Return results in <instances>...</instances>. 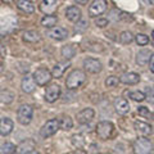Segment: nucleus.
<instances>
[{"label":"nucleus","instance_id":"c03bdc74","mask_svg":"<svg viewBox=\"0 0 154 154\" xmlns=\"http://www.w3.org/2000/svg\"><path fill=\"white\" fill-rule=\"evenodd\" d=\"M26 154H40V153H37L36 150H32V152H30V153H26Z\"/></svg>","mask_w":154,"mask_h":154},{"label":"nucleus","instance_id":"5701e85b","mask_svg":"<svg viewBox=\"0 0 154 154\" xmlns=\"http://www.w3.org/2000/svg\"><path fill=\"white\" fill-rule=\"evenodd\" d=\"M58 22V18L55 16H53V14H45V17H42L41 19V26H44L46 28H53L55 27Z\"/></svg>","mask_w":154,"mask_h":154},{"label":"nucleus","instance_id":"1a4fd4ad","mask_svg":"<svg viewBox=\"0 0 154 154\" xmlns=\"http://www.w3.org/2000/svg\"><path fill=\"white\" fill-rule=\"evenodd\" d=\"M60 2L62 0H42L40 3V5H38V9L44 14H53L57 11Z\"/></svg>","mask_w":154,"mask_h":154},{"label":"nucleus","instance_id":"0eeeda50","mask_svg":"<svg viewBox=\"0 0 154 154\" xmlns=\"http://www.w3.org/2000/svg\"><path fill=\"white\" fill-rule=\"evenodd\" d=\"M108 8V4L105 0H94L91 3V5L89 7V16L90 17H98L100 14H103Z\"/></svg>","mask_w":154,"mask_h":154},{"label":"nucleus","instance_id":"4468645a","mask_svg":"<svg viewBox=\"0 0 154 154\" xmlns=\"http://www.w3.org/2000/svg\"><path fill=\"white\" fill-rule=\"evenodd\" d=\"M17 27V18L12 16H8L2 19V35L4 36L5 33H9Z\"/></svg>","mask_w":154,"mask_h":154},{"label":"nucleus","instance_id":"c756f323","mask_svg":"<svg viewBox=\"0 0 154 154\" xmlns=\"http://www.w3.org/2000/svg\"><path fill=\"white\" fill-rule=\"evenodd\" d=\"M132 40H134V35L130 31H123V32H121V35H119V41L125 45L132 42Z\"/></svg>","mask_w":154,"mask_h":154},{"label":"nucleus","instance_id":"f03ea898","mask_svg":"<svg viewBox=\"0 0 154 154\" xmlns=\"http://www.w3.org/2000/svg\"><path fill=\"white\" fill-rule=\"evenodd\" d=\"M132 149L134 154H150L153 152V144L146 136H141L134 141Z\"/></svg>","mask_w":154,"mask_h":154},{"label":"nucleus","instance_id":"e433bc0d","mask_svg":"<svg viewBox=\"0 0 154 154\" xmlns=\"http://www.w3.org/2000/svg\"><path fill=\"white\" fill-rule=\"evenodd\" d=\"M88 22L86 21H79L77 22V25H76V32H82L85 31L86 28H88Z\"/></svg>","mask_w":154,"mask_h":154},{"label":"nucleus","instance_id":"2f4dec72","mask_svg":"<svg viewBox=\"0 0 154 154\" xmlns=\"http://www.w3.org/2000/svg\"><path fill=\"white\" fill-rule=\"evenodd\" d=\"M137 113L139 116H141L144 118H148V119H154V114L149 110V108L146 107H139L137 108Z\"/></svg>","mask_w":154,"mask_h":154},{"label":"nucleus","instance_id":"393cba45","mask_svg":"<svg viewBox=\"0 0 154 154\" xmlns=\"http://www.w3.org/2000/svg\"><path fill=\"white\" fill-rule=\"evenodd\" d=\"M60 53H62V57H63L64 59L69 60V59H72V58L75 57V54H76V49H75V46H73V45H64L63 48H62Z\"/></svg>","mask_w":154,"mask_h":154},{"label":"nucleus","instance_id":"20e7f679","mask_svg":"<svg viewBox=\"0 0 154 154\" xmlns=\"http://www.w3.org/2000/svg\"><path fill=\"white\" fill-rule=\"evenodd\" d=\"M32 116H33V108L30 104H22L21 107L18 108L17 112V121L26 126L32 121Z\"/></svg>","mask_w":154,"mask_h":154},{"label":"nucleus","instance_id":"7ed1b4c3","mask_svg":"<svg viewBox=\"0 0 154 154\" xmlns=\"http://www.w3.org/2000/svg\"><path fill=\"white\" fill-rule=\"evenodd\" d=\"M95 131L100 140H108V139L112 137V135L114 132V126L109 121H102L96 125Z\"/></svg>","mask_w":154,"mask_h":154},{"label":"nucleus","instance_id":"58836bf2","mask_svg":"<svg viewBox=\"0 0 154 154\" xmlns=\"http://www.w3.org/2000/svg\"><path fill=\"white\" fill-rule=\"evenodd\" d=\"M149 69H150L153 73H154V53L150 57V60H149Z\"/></svg>","mask_w":154,"mask_h":154},{"label":"nucleus","instance_id":"a19ab883","mask_svg":"<svg viewBox=\"0 0 154 154\" xmlns=\"http://www.w3.org/2000/svg\"><path fill=\"white\" fill-rule=\"evenodd\" d=\"M77 4H81V5H85V4H88L90 0H75Z\"/></svg>","mask_w":154,"mask_h":154},{"label":"nucleus","instance_id":"cd10ccee","mask_svg":"<svg viewBox=\"0 0 154 154\" xmlns=\"http://www.w3.org/2000/svg\"><path fill=\"white\" fill-rule=\"evenodd\" d=\"M0 100L3 104H11L14 100V93L9 90H2V95H0Z\"/></svg>","mask_w":154,"mask_h":154},{"label":"nucleus","instance_id":"a878e982","mask_svg":"<svg viewBox=\"0 0 154 154\" xmlns=\"http://www.w3.org/2000/svg\"><path fill=\"white\" fill-rule=\"evenodd\" d=\"M23 40L26 42L33 44V42L40 41V35H38V32H36V31H26L23 33Z\"/></svg>","mask_w":154,"mask_h":154},{"label":"nucleus","instance_id":"423d86ee","mask_svg":"<svg viewBox=\"0 0 154 154\" xmlns=\"http://www.w3.org/2000/svg\"><path fill=\"white\" fill-rule=\"evenodd\" d=\"M33 77H35L38 86H45L53 79V73L48 68H45V67H40V68H37L33 72Z\"/></svg>","mask_w":154,"mask_h":154},{"label":"nucleus","instance_id":"aec40b11","mask_svg":"<svg viewBox=\"0 0 154 154\" xmlns=\"http://www.w3.org/2000/svg\"><path fill=\"white\" fill-rule=\"evenodd\" d=\"M66 17L71 22H79V21H81V11L75 5H71L67 8Z\"/></svg>","mask_w":154,"mask_h":154},{"label":"nucleus","instance_id":"c9c22d12","mask_svg":"<svg viewBox=\"0 0 154 154\" xmlns=\"http://www.w3.org/2000/svg\"><path fill=\"white\" fill-rule=\"evenodd\" d=\"M145 96H146V100H148L149 103L154 104V89L146 88L145 89Z\"/></svg>","mask_w":154,"mask_h":154},{"label":"nucleus","instance_id":"7c9ffc66","mask_svg":"<svg viewBox=\"0 0 154 154\" xmlns=\"http://www.w3.org/2000/svg\"><path fill=\"white\" fill-rule=\"evenodd\" d=\"M130 98H131L134 102H144V100L146 99V96L144 93H141V91H131V93H128Z\"/></svg>","mask_w":154,"mask_h":154},{"label":"nucleus","instance_id":"dca6fc26","mask_svg":"<svg viewBox=\"0 0 154 154\" xmlns=\"http://www.w3.org/2000/svg\"><path fill=\"white\" fill-rule=\"evenodd\" d=\"M134 127H135V131L140 135V136H149L153 132V127L150 125L146 122H143V121H136L134 123Z\"/></svg>","mask_w":154,"mask_h":154},{"label":"nucleus","instance_id":"39448f33","mask_svg":"<svg viewBox=\"0 0 154 154\" xmlns=\"http://www.w3.org/2000/svg\"><path fill=\"white\" fill-rule=\"evenodd\" d=\"M59 128H60L59 119L51 118V119H49V121H46V123L40 128V135H41V137L48 139V137L53 136Z\"/></svg>","mask_w":154,"mask_h":154},{"label":"nucleus","instance_id":"b1692460","mask_svg":"<svg viewBox=\"0 0 154 154\" xmlns=\"http://www.w3.org/2000/svg\"><path fill=\"white\" fill-rule=\"evenodd\" d=\"M150 57H152V54L148 50L139 51L137 55H136V63L140 64V66H145L146 63H149V60H150Z\"/></svg>","mask_w":154,"mask_h":154},{"label":"nucleus","instance_id":"6ab92c4d","mask_svg":"<svg viewBox=\"0 0 154 154\" xmlns=\"http://www.w3.org/2000/svg\"><path fill=\"white\" fill-rule=\"evenodd\" d=\"M119 80L125 85H136L140 81V76L135 73V72H126V73H123L119 77Z\"/></svg>","mask_w":154,"mask_h":154},{"label":"nucleus","instance_id":"f257e3e1","mask_svg":"<svg viewBox=\"0 0 154 154\" xmlns=\"http://www.w3.org/2000/svg\"><path fill=\"white\" fill-rule=\"evenodd\" d=\"M85 80H86V75H85L84 71L73 69L68 76H67V80H66L67 90H76V89H79L80 86L85 82Z\"/></svg>","mask_w":154,"mask_h":154},{"label":"nucleus","instance_id":"4c0bfd02","mask_svg":"<svg viewBox=\"0 0 154 154\" xmlns=\"http://www.w3.org/2000/svg\"><path fill=\"white\" fill-rule=\"evenodd\" d=\"M108 22H109V21H108L107 18H98V19H96V22H95V25L102 28V27L108 26Z\"/></svg>","mask_w":154,"mask_h":154},{"label":"nucleus","instance_id":"6e6552de","mask_svg":"<svg viewBox=\"0 0 154 154\" xmlns=\"http://www.w3.org/2000/svg\"><path fill=\"white\" fill-rule=\"evenodd\" d=\"M60 96V86L57 84H51L45 90V100L48 103H54Z\"/></svg>","mask_w":154,"mask_h":154},{"label":"nucleus","instance_id":"37998d69","mask_svg":"<svg viewBox=\"0 0 154 154\" xmlns=\"http://www.w3.org/2000/svg\"><path fill=\"white\" fill-rule=\"evenodd\" d=\"M150 41H152V44H153V46H154V31L152 32V37H150Z\"/></svg>","mask_w":154,"mask_h":154},{"label":"nucleus","instance_id":"9b49d317","mask_svg":"<svg viewBox=\"0 0 154 154\" xmlns=\"http://www.w3.org/2000/svg\"><path fill=\"white\" fill-rule=\"evenodd\" d=\"M36 85H37V82H36L35 77H33V76H28V75H26V76L22 79L21 89H22L23 93H26V94H31V93H33V91H35Z\"/></svg>","mask_w":154,"mask_h":154},{"label":"nucleus","instance_id":"4be33fe9","mask_svg":"<svg viewBox=\"0 0 154 154\" xmlns=\"http://www.w3.org/2000/svg\"><path fill=\"white\" fill-rule=\"evenodd\" d=\"M17 7L19 11H22L26 14H31L35 12V5L31 0H17Z\"/></svg>","mask_w":154,"mask_h":154},{"label":"nucleus","instance_id":"79ce46f5","mask_svg":"<svg viewBox=\"0 0 154 154\" xmlns=\"http://www.w3.org/2000/svg\"><path fill=\"white\" fill-rule=\"evenodd\" d=\"M0 48H2V57L4 58V57H5V46L2 44V45H0Z\"/></svg>","mask_w":154,"mask_h":154},{"label":"nucleus","instance_id":"72a5a7b5","mask_svg":"<svg viewBox=\"0 0 154 154\" xmlns=\"http://www.w3.org/2000/svg\"><path fill=\"white\" fill-rule=\"evenodd\" d=\"M119 82H121V80H119L117 76H109V77H107V80H105V86H107V88H116Z\"/></svg>","mask_w":154,"mask_h":154},{"label":"nucleus","instance_id":"c85d7f7f","mask_svg":"<svg viewBox=\"0 0 154 154\" xmlns=\"http://www.w3.org/2000/svg\"><path fill=\"white\" fill-rule=\"evenodd\" d=\"M71 141L76 148H82L85 145V139L82 135H80V134H75L73 136L71 137Z\"/></svg>","mask_w":154,"mask_h":154},{"label":"nucleus","instance_id":"f704fd0d","mask_svg":"<svg viewBox=\"0 0 154 154\" xmlns=\"http://www.w3.org/2000/svg\"><path fill=\"white\" fill-rule=\"evenodd\" d=\"M135 40H136L137 45H140V46H145L149 44V37L146 35H144V33H137L135 36Z\"/></svg>","mask_w":154,"mask_h":154},{"label":"nucleus","instance_id":"9d476101","mask_svg":"<svg viewBox=\"0 0 154 154\" xmlns=\"http://www.w3.org/2000/svg\"><path fill=\"white\" fill-rule=\"evenodd\" d=\"M84 68L90 73H99L103 69V64L95 58H86L84 60Z\"/></svg>","mask_w":154,"mask_h":154},{"label":"nucleus","instance_id":"ea45409f","mask_svg":"<svg viewBox=\"0 0 154 154\" xmlns=\"http://www.w3.org/2000/svg\"><path fill=\"white\" fill-rule=\"evenodd\" d=\"M72 154H88L86 153V150H84V149H81V148H77L76 150L72 153Z\"/></svg>","mask_w":154,"mask_h":154},{"label":"nucleus","instance_id":"a18cd8bd","mask_svg":"<svg viewBox=\"0 0 154 154\" xmlns=\"http://www.w3.org/2000/svg\"><path fill=\"white\" fill-rule=\"evenodd\" d=\"M2 2H3V3H5V4H9V3L12 2V0H2Z\"/></svg>","mask_w":154,"mask_h":154},{"label":"nucleus","instance_id":"2eb2a0df","mask_svg":"<svg viewBox=\"0 0 154 154\" xmlns=\"http://www.w3.org/2000/svg\"><path fill=\"white\" fill-rule=\"evenodd\" d=\"M48 36L54 38L57 41H60V40H64L68 36V31L63 27H53L48 31Z\"/></svg>","mask_w":154,"mask_h":154},{"label":"nucleus","instance_id":"bb28decb","mask_svg":"<svg viewBox=\"0 0 154 154\" xmlns=\"http://www.w3.org/2000/svg\"><path fill=\"white\" fill-rule=\"evenodd\" d=\"M59 125H60V128L64 130V131H68L73 127V121L69 116H63L60 119H59Z\"/></svg>","mask_w":154,"mask_h":154},{"label":"nucleus","instance_id":"a211bd4d","mask_svg":"<svg viewBox=\"0 0 154 154\" xmlns=\"http://www.w3.org/2000/svg\"><path fill=\"white\" fill-rule=\"evenodd\" d=\"M116 112L119 114H127L130 112V104L125 98H117L114 100Z\"/></svg>","mask_w":154,"mask_h":154},{"label":"nucleus","instance_id":"473e14b6","mask_svg":"<svg viewBox=\"0 0 154 154\" xmlns=\"http://www.w3.org/2000/svg\"><path fill=\"white\" fill-rule=\"evenodd\" d=\"M16 149L17 146H14L12 143H4L2 145V154H13Z\"/></svg>","mask_w":154,"mask_h":154},{"label":"nucleus","instance_id":"f3484780","mask_svg":"<svg viewBox=\"0 0 154 154\" xmlns=\"http://www.w3.org/2000/svg\"><path fill=\"white\" fill-rule=\"evenodd\" d=\"M14 123L9 117H2L0 119V134L2 136H8L9 134L13 131Z\"/></svg>","mask_w":154,"mask_h":154},{"label":"nucleus","instance_id":"412c9836","mask_svg":"<svg viewBox=\"0 0 154 154\" xmlns=\"http://www.w3.org/2000/svg\"><path fill=\"white\" fill-rule=\"evenodd\" d=\"M71 64H69V62L67 60V62H59V63H57L54 67H53V71H51V73H53V77H55V79H60L62 76H63V73L66 72V69L68 68Z\"/></svg>","mask_w":154,"mask_h":154},{"label":"nucleus","instance_id":"ddd939ff","mask_svg":"<svg viewBox=\"0 0 154 154\" xmlns=\"http://www.w3.org/2000/svg\"><path fill=\"white\" fill-rule=\"evenodd\" d=\"M94 116H95V112H94L93 108H85V109L80 110V112L77 113L76 118H77V122H79V123L86 125V123H89V122L93 121Z\"/></svg>","mask_w":154,"mask_h":154},{"label":"nucleus","instance_id":"49530a36","mask_svg":"<svg viewBox=\"0 0 154 154\" xmlns=\"http://www.w3.org/2000/svg\"><path fill=\"white\" fill-rule=\"evenodd\" d=\"M104 154H109V153H104Z\"/></svg>","mask_w":154,"mask_h":154},{"label":"nucleus","instance_id":"f8f14e48","mask_svg":"<svg viewBox=\"0 0 154 154\" xmlns=\"http://www.w3.org/2000/svg\"><path fill=\"white\" fill-rule=\"evenodd\" d=\"M35 148H36V141L33 140V139H26V140H23L22 143H19L17 145L16 153L17 154H26V153L35 150Z\"/></svg>","mask_w":154,"mask_h":154}]
</instances>
